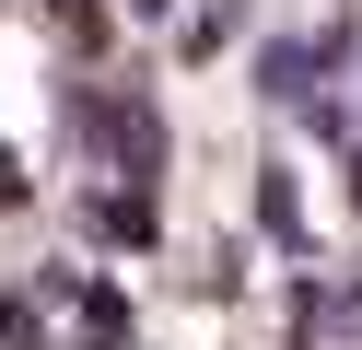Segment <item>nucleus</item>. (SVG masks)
I'll return each mask as SVG.
<instances>
[{
    "label": "nucleus",
    "mask_w": 362,
    "mask_h": 350,
    "mask_svg": "<svg viewBox=\"0 0 362 350\" xmlns=\"http://www.w3.org/2000/svg\"><path fill=\"white\" fill-rule=\"evenodd\" d=\"M257 222L281 233V245H304V187H292V163H269V187H257Z\"/></svg>",
    "instance_id": "obj_1"
},
{
    "label": "nucleus",
    "mask_w": 362,
    "mask_h": 350,
    "mask_svg": "<svg viewBox=\"0 0 362 350\" xmlns=\"http://www.w3.org/2000/svg\"><path fill=\"white\" fill-rule=\"evenodd\" d=\"M12 199H24V152H0V210H12Z\"/></svg>",
    "instance_id": "obj_2"
}]
</instances>
